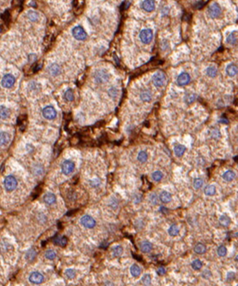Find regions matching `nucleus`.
<instances>
[{
    "label": "nucleus",
    "instance_id": "obj_1",
    "mask_svg": "<svg viewBox=\"0 0 238 286\" xmlns=\"http://www.w3.org/2000/svg\"><path fill=\"white\" fill-rule=\"evenodd\" d=\"M3 184H4L5 189L7 192H12L13 190H15L16 189V187L18 186L17 180L12 175H9V176H6V178L4 179Z\"/></svg>",
    "mask_w": 238,
    "mask_h": 286
},
{
    "label": "nucleus",
    "instance_id": "obj_2",
    "mask_svg": "<svg viewBox=\"0 0 238 286\" xmlns=\"http://www.w3.org/2000/svg\"><path fill=\"white\" fill-rule=\"evenodd\" d=\"M166 75L165 73L162 71H158L156 72L152 77V82L153 84L156 87H162L165 82H166Z\"/></svg>",
    "mask_w": 238,
    "mask_h": 286
},
{
    "label": "nucleus",
    "instance_id": "obj_3",
    "mask_svg": "<svg viewBox=\"0 0 238 286\" xmlns=\"http://www.w3.org/2000/svg\"><path fill=\"white\" fill-rule=\"evenodd\" d=\"M94 79H95L96 82L102 84V83H105L109 81L110 75L106 70H98L94 74Z\"/></svg>",
    "mask_w": 238,
    "mask_h": 286
},
{
    "label": "nucleus",
    "instance_id": "obj_4",
    "mask_svg": "<svg viewBox=\"0 0 238 286\" xmlns=\"http://www.w3.org/2000/svg\"><path fill=\"white\" fill-rule=\"evenodd\" d=\"M72 36L77 41H85L87 38V33L81 26H76L72 29Z\"/></svg>",
    "mask_w": 238,
    "mask_h": 286
},
{
    "label": "nucleus",
    "instance_id": "obj_5",
    "mask_svg": "<svg viewBox=\"0 0 238 286\" xmlns=\"http://www.w3.org/2000/svg\"><path fill=\"white\" fill-rule=\"evenodd\" d=\"M139 38L143 44H149L153 39V32L150 29H143L139 34Z\"/></svg>",
    "mask_w": 238,
    "mask_h": 286
},
{
    "label": "nucleus",
    "instance_id": "obj_6",
    "mask_svg": "<svg viewBox=\"0 0 238 286\" xmlns=\"http://www.w3.org/2000/svg\"><path fill=\"white\" fill-rule=\"evenodd\" d=\"M82 226H84L85 228L88 229H92L94 226H96V221L93 219V218L91 217L90 215H84L81 218L80 220Z\"/></svg>",
    "mask_w": 238,
    "mask_h": 286
},
{
    "label": "nucleus",
    "instance_id": "obj_7",
    "mask_svg": "<svg viewBox=\"0 0 238 286\" xmlns=\"http://www.w3.org/2000/svg\"><path fill=\"white\" fill-rule=\"evenodd\" d=\"M74 168H75V164L72 161L69 160H66L61 164V172L64 175H69V174L73 172Z\"/></svg>",
    "mask_w": 238,
    "mask_h": 286
},
{
    "label": "nucleus",
    "instance_id": "obj_8",
    "mask_svg": "<svg viewBox=\"0 0 238 286\" xmlns=\"http://www.w3.org/2000/svg\"><path fill=\"white\" fill-rule=\"evenodd\" d=\"M57 110L52 106H47L43 110V116L48 120H54L57 117Z\"/></svg>",
    "mask_w": 238,
    "mask_h": 286
},
{
    "label": "nucleus",
    "instance_id": "obj_9",
    "mask_svg": "<svg viewBox=\"0 0 238 286\" xmlns=\"http://www.w3.org/2000/svg\"><path fill=\"white\" fill-rule=\"evenodd\" d=\"M220 13H221V9H220L219 4H217V3H212L208 7V15L212 19H216L217 17H219Z\"/></svg>",
    "mask_w": 238,
    "mask_h": 286
},
{
    "label": "nucleus",
    "instance_id": "obj_10",
    "mask_svg": "<svg viewBox=\"0 0 238 286\" xmlns=\"http://www.w3.org/2000/svg\"><path fill=\"white\" fill-rule=\"evenodd\" d=\"M16 82V78L11 74H6L2 79L1 84L4 88H11Z\"/></svg>",
    "mask_w": 238,
    "mask_h": 286
},
{
    "label": "nucleus",
    "instance_id": "obj_11",
    "mask_svg": "<svg viewBox=\"0 0 238 286\" xmlns=\"http://www.w3.org/2000/svg\"><path fill=\"white\" fill-rule=\"evenodd\" d=\"M29 281L35 285H40L44 281V276L39 272H33L29 277Z\"/></svg>",
    "mask_w": 238,
    "mask_h": 286
},
{
    "label": "nucleus",
    "instance_id": "obj_12",
    "mask_svg": "<svg viewBox=\"0 0 238 286\" xmlns=\"http://www.w3.org/2000/svg\"><path fill=\"white\" fill-rule=\"evenodd\" d=\"M190 81H191V78H190V75L188 74V73H182L177 78V84L178 85H180V86L188 85V83L190 82Z\"/></svg>",
    "mask_w": 238,
    "mask_h": 286
},
{
    "label": "nucleus",
    "instance_id": "obj_13",
    "mask_svg": "<svg viewBox=\"0 0 238 286\" xmlns=\"http://www.w3.org/2000/svg\"><path fill=\"white\" fill-rule=\"evenodd\" d=\"M141 6L144 11H147V12H150L155 9V3L154 0H143L141 4Z\"/></svg>",
    "mask_w": 238,
    "mask_h": 286
},
{
    "label": "nucleus",
    "instance_id": "obj_14",
    "mask_svg": "<svg viewBox=\"0 0 238 286\" xmlns=\"http://www.w3.org/2000/svg\"><path fill=\"white\" fill-rule=\"evenodd\" d=\"M11 140V135L7 132H0V145L5 146Z\"/></svg>",
    "mask_w": 238,
    "mask_h": 286
},
{
    "label": "nucleus",
    "instance_id": "obj_15",
    "mask_svg": "<svg viewBox=\"0 0 238 286\" xmlns=\"http://www.w3.org/2000/svg\"><path fill=\"white\" fill-rule=\"evenodd\" d=\"M139 248H140L141 252H142L143 253H148V252H150L152 250V244H151L150 242L146 240V241H142L140 243Z\"/></svg>",
    "mask_w": 238,
    "mask_h": 286
},
{
    "label": "nucleus",
    "instance_id": "obj_16",
    "mask_svg": "<svg viewBox=\"0 0 238 286\" xmlns=\"http://www.w3.org/2000/svg\"><path fill=\"white\" fill-rule=\"evenodd\" d=\"M57 201V198L52 193H47L44 196V201L47 205L54 204Z\"/></svg>",
    "mask_w": 238,
    "mask_h": 286
},
{
    "label": "nucleus",
    "instance_id": "obj_17",
    "mask_svg": "<svg viewBox=\"0 0 238 286\" xmlns=\"http://www.w3.org/2000/svg\"><path fill=\"white\" fill-rule=\"evenodd\" d=\"M222 177L225 181L230 182V181H232L233 180L235 179L236 173L232 170H228V171H226L225 173H224V174L222 175Z\"/></svg>",
    "mask_w": 238,
    "mask_h": 286
},
{
    "label": "nucleus",
    "instance_id": "obj_18",
    "mask_svg": "<svg viewBox=\"0 0 238 286\" xmlns=\"http://www.w3.org/2000/svg\"><path fill=\"white\" fill-rule=\"evenodd\" d=\"M226 73L230 77H234L237 74V66L235 64H230L226 68Z\"/></svg>",
    "mask_w": 238,
    "mask_h": 286
},
{
    "label": "nucleus",
    "instance_id": "obj_19",
    "mask_svg": "<svg viewBox=\"0 0 238 286\" xmlns=\"http://www.w3.org/2000/svg\"><path fill=\"white\" fill-rule=\"evenodd\" d=\"M48 71L52 76H57L60 73V67L57 64H52L48 67Z\"/></svg>",
    "mask_w": 238,
    "mask_h": 286
},
{
    "label": "nucleus",
    "instance_id": "obj_20",
    "mask_svg": "<svg viewBox=\"0 0 238 286\" xmlns=\"http://www.w3.org/2000/svg\"><path fill=\"white\" fill-rule=\"evenodd\" d=\"M11 112L7 107L0 106V120H6L10 116Z\"/></svg>",
    "mask_w": 238,
    "mask_h": 286
},
{
    "label": "nucleus",
    "instance_id": "obj_21",
    "mask_svg": "<svg viewBox=\"0 0 238 286\" xmlns=\"http://www.w3.org/2000/svg\"><path fill=\"white\" fill-rule=\"evenodd\" d=\"M185 151H186V148H185V146L182 144L176 145L175 148H174V152H175L176 157H181L185 152Z\"/></svg>",
    "mask_w": 238,
    "mask_h": 286
},
{
    "label": "nucleus",
    "instance_id": "obj_22",
    "mask_svg": "<svg viewBox=\"0 0 238 286\" xmlns=\"http://www.w3.org/2000/svg\"><path fill=\"white\" fill-rule=\"evenodd\" d=\"M160 201L163 203H168L171 200V195L166 191H163L159 195Z\"/></svg>",
    "mask_w": 238,
    "mask_h": 286
},
{
    "label": "nucleus",
    "instance_id": "obj_23",
    "mask_svg": "<svg viewBox=\"0 0 238 286\" xmlns=\"http://www.w3.org/2000/svg\"><path fill=\"white\" fill-rule=\"evenodd\" d=\"M130 274L134 277H137L140 276L141 274V268L140 267L137 265V264H133L130 268Z\"/></svg>",
    "mask_w": 238,
    "mask_h": 286
},
{
    "label": "nucleus",
    "instance_id": "obj_24",
    "mask_svg": "<svg viewBox=\"0 0 238 286\" xmlns=\"http://www.w3.org/2000/svg\"><path fill=\"white\" fill-rule=\"evenodd\" d=\"M206 250H207L206 246L204 245V244H203V243H197L196 245L195 246L194 248V252L199 255H202L204 254V253H205V252H206Z\"/></svg>",
    "mask_w": 238,
    "mask_h": 286
},
{
    "label": "nucleus",
    "instance_id": "obj_25",
    "mask_svg": "<svg viewBox=\"0 0 238 286\" xmlns=\"http://www.w3.org/2000/svg\"><path fill=\"white\" fill-rule=\"evenodd\" d=\"M204 192L205 194L207 196H213L216 194V186L213 185H210V186H207L204 189Z\"/></svg>",
    "mask_w": 238,
    "mask_h": 286
},
{
    "label": "nucleus",
    "instance_id": "obj_26",
    "mask_svg": "<svg viewBox=\"0 0 238 286\" xmlns=\"http://www.w3.org/2000/svg\"><path fill=\"white\" fill-rule=\"evenodd\" d=\"M220 224L222 225L223 226H229L231 224V219L229 216H227L225 214H223L220 218Z\"/></svg>",
    "mask_w": 238,
    "mask_h": 286
},
{
    "label": "nucleus",
    "instance_id": "obj_27",
    "mask_svg": "<svg viewBox=\"0 0 238 286\" xmlns=\"http://www.w3.org/2000/svg\"><path fill=\"white\" fill-rule=\"evenodd\" d=\"M227 42L229 44H232V45L237 44V32H233L229 35L228 36V39H227Z\"/></svg>",
    "mask_w": 238,
    "mask_h": 286
},
{
    "label": "nucleus",
    "instance_id": "obj_28",
    "mask_svg": "<svg viewBox=\"0 0 238 286\" xmlns=\"http://www.w3.org/2000/svg\"><path fill=\"white\" fill-rule=\"evenodd\" d=\"M112 251H113V255L114 257H119L123 253V248L120 245L115 246L113 248Z\"/></svg>",
    "mask_w": 238,
    "mask_h": 286
},
{
    "label": "nucleus",
    "instance_id": "obj_29",
    "mask_svg": "<svg viewBox=\"0 0 238 286\" xmlns=\"http://www.w3.org/2000/svg\"><path fill=\"white\" fill-rule=\"evenodd\" d=\"M54 243L57 244V245L62 246V247H64V246L67 244L68 243V239L66 238L65 236H63V237H57L56 239H54Z\"/></svg>",
    "mask_w": 238,
    "mask_h": 286
},
{
    "label": "nucleus",
    "instance_id": "obj_30",
    "mask_svg": "<svg viewBox=\"0 0 238 286\" xmlns=\"http://www.w3.org/2000/svg\"><path fill=\"white\" fill-rule=\"evenodd\" d=\"M178 227L177 226V225L176 224H173L171 226H170L169 229H168V234H169L171 236H176L178 235Z\"/></svg>",
    "mask_w": 238,
    "mask_h": 286
},
{
    "label": "nucleus",
    "instance_id": "obj_31",
    "mask_svg": "<svg viewBox=\"0 0 238 286\" xmlns=\"http://www.w3.org/2000/svg\"><path fill=\"white\" fill-rule=\"evenodd\" d=\"M137 159H138V160L139 161V162H141V163H145L148 159L147 153L145 151H141L139 153H138Z\"/></svg>",
    "mask_w": 238,
    "mask_h": 286
},
{
    "label": "nucleus",
    "instance_id": "obj_32",
    "mask_svg": "<svg viewBox=\"0 0 238 286\" xmlns=\"http://www.w3.org/2000/svg\"><path fill=\"white\" fill-rule=\"evenodd\" d=\"M140 97L141 99L143 102H150L151 99H152V96H151V94H150L149 91H143L140 95Z\"/></svg>",
    "mask_w": 238,
    "mask_h": 286
},
{
    "label": "nucleus",
    "instance_id": "obj_33",
    "mask_svg": "<svg viewBox=\"0 0 238 286\" xmlns=\"http://www.w3.org/2000/svg\"><path fill=\"white\" fill-rule=\"evenodd\" d=\"M191 265L194 270H200L203 266V263L200 260H195L191 262Z\"/></svg>",
    "mask_w": 238,
    "mask_h": 286
},
{
    "label": "nucleus",
    "instance_id": "obj_34",
    "mask_svg": "<svg viewBox=\"0 0 238 286\" xmlns=\"http://www.w3.org/2000/svg\"><path fill=\"white\" fill-rule=\"evenodd\" d=\"M207 74L209 77H211V78L216 77V74H217V69H216V67H214V66H209L207 69Z\"/></svg>",
    "mask_w": 238,
    "mask_h": 286
},
{
    "label": "nucleus",
    "instance_id": "obj_35",
    "mask_svg": "<svg viewBox=\"0 0 238 286\" xmlns=\"http://www.w3.org/2000/svg\"><path fill=\"white\" fill-rule=\"evenodd\" d=\"M28 19H30L31 21L35 22V21H36V20L38 19V18H39V15H38L37 12H35V11H29L28 12Z\"/></svg>",
    "mask_w": 238,
    "mask_h": 286
},
{
    "label": "nucleus",
    "instance_id": "obj_36",
    "mask_svg": "<svg viewBox=\"0 0 238 286\" xmlns=\"http://www.w3.org/2000/svg\"><path fill=\"white\" fill-rule=\"evenodd\" d=\"M163 174L161 171H155V172H154L152 173V178L155 181H161L162 178H163Z\"/></svg>",
    "mask_w": 238,
    "mask_h": 286
},
{
    "label": "nucleus",
    "instance_id": "obj_37",
    "mask_svg": "<svg viewBox=\"0 0 238 286\" xmlns=\"http://www.w3.org/2000/svg\"><path fill=\"white\" fill-rule=\"evenodd\" d=\"M64 98L66 100L69 101V102H71L74 99V95H73V92L71 89H69L68 90H66L65 93H64Z\"/></svg>",
    "mask_w": 238,
    "mask_h": 286
},
{
    "label": "nucleus",
    "instance_id": "obj_38",
    "mask_svg": "<svg viewBox=\"0 0 238 286\" xmlns=\"http://www.w3.org/2000/svg\"><path fill=\"white\" fill-rule=\"evenodd\" d=\"M204 185V181H203V179H201L200 177L198 178H195L194 180V182H193V186L195 189H200L201 187L203 186Z\"/></svg>",
    "mask_w": 238,
    "mask_h": 286
},
{
    "label": "nucleus",
    "instance_id": "obj_39",
    "mask_svg": "<svg viewBox=\"0 0 238 286\" xmlns=\"http://www.w3.org/2000/svg\"><path fill=\"white\" fill-rule=\"evenodd\" d=\"M142 282L145 285H150L151 284V276L150 274H145L143 277H142Z\"/></svg>",
    "mask_w": 238,
    "mask_h": 286
},
{
    "label": "nucleus",
    "instance_id": "obj_40",
    "mask_svg": "<svg viewBox=\"0 0 238 286\" xmlns=\"http://www.w3.org/2000/svg\"><path fill=\"white\" fill-rule=\"evenodd\" d=\"M195 97H196V95H194V94H188L184 97L185 102L188 104L191 103L195 100Z\"/></svg>",
    "mask_w": 238,
    "mask_h": 286
},
{
    "label": "nucleus",
    "instance_id": "obj_41",
    "mask_svg": "<svg viewBox=\"0 0 238 286\" xmlns=\"http://www.w3.org/2000/svg\"><path fill=\"white\" fill-rule=\"evenodd\" d=\"M217 254H218V255L220 256V257H224V256H225L226 255H227V248H226L225 246L224 245L220 246L219 248H218V249H217Z\"/></svg>",
    "mask_w": 238,
    "mask_h": 286
},
{
    "label": "nucleus",
    "instance_id": "obj_42",
    "mask_svg": "<svg viewBox=\"0 0 238 286\" xmlns=\"http://www.w3.org/2000/svg\"><path fill=\"white\" fill-rule=\"evenodd\" d=\"M56 256H57V254L52 250H47V252H45V257L47 258V260H52L56 258Z\"/></svg>",
    "mask_w": 238,
    "mask_h": 286
},
{
    "label": "nucleus",
    "instance_id": "obj_43",
    "mask_svg": "<svg viewBox=\"0 0 238 286\" xmlns=\"http://www.w3.org/2000/svg\"><path fill=\"white\" fill-rule=\"evenodd\" d=\"M35 255H36V252H35L34 250H30V251L28 252L27 255H26V259L28 260L31 261L34 260V258L35 257Z\"/></svg>",
    "mask_w": 238,
    "mask_h": 286
},
{
    "label": "nucleus",
    "instance_id": "obj_44",
    "mask_svg": "<svg viewBox=\"0 0 238 286\" xmlns=\"http://www.w3.org/2000/svg\"><path fill=\"white\" fill-rule=\"evenodd\" d=\"M65 276L69 279H73L76 277V272L73 269H67L65 271Z\"/></svg>",
    "mask_w": 238,
    "mask_h": 286
},
{
    "label": "nucleus",
    "instance_id": "obj_45",
    "mask_svg": "<svg viewBox=\"0 0 238 286\" xmlns=\"http://www.w3.org/2000/svg\"><path fill=\"white\" fill-rule=\"evenodd\" d=\"M89 184L92 187H97L101 184V180L98 178H94V179L91 180L89 181Z\"/></svg>",
    "mask_w": 238,
    "mask_h": 286
},
{
    "label": "nucleus",
    "instance_id": "obj_46",
    "mask_svg": "<svg viewBox=\"0 0 238 286\" xmlns=\"http://www.w3.org/2000/svg\"><path fill=\"white\" fill-rule=\"evenodd\" d=\"M235 278H236L235 272H229L227 273V281H229V282L233 281V280H235Z\"/></svg>",
    "mask_w": 238,
    "mask_h": 286
},
{
    "label": "nucleus",
    "instance_id": "obj_47",
    "mask_svg": "<svg viewBox=\"0 0 238 286\" xmlns=\"http://www.w3.org/2000/svg\"><path fill=\"white\" fill-rule=\"evenodd\" d=\"M212 276V274L211 272V271L209 270H204L202 273V277L205 279V280H208L209 278H211Z\"/></svg>",
    "mask_w": 238,
    "mask_h": 286
},
{
    "label": "nucleus",
    "instance_id": "obj_48",
    "mask_svg": "<svg viewBox=\"0 0 238 286\" xmlns=\"http://www.w3.org/2000/svg\"><path fill=\"white\" fill-rule=\"evenodd\" d=\"M109 95H110V97H116L117 95H118V90H117L115 87H112V88H110V90H109Z\"/></svg>",
    "mask_w": 238,
    "mask_h": 286
},
{
    "label": "nucleus",
    "instance_id": "obj_49",
    "mask_svg": "<svg viewBox=\"0 0 238 286\" xmlns=\"http://www.w3.org/2000/svg\"><path fill=\"white\" fill-rule=\"evenodd\" d=\"M157 200H158V198H157V196L154 194L150 195V201H151L153 204H156Z\"/></svg>",
    "mask_w": 238,
    "mask_h": 286
},
{
    "label": "nucleus",
    "instance_id": "obj_50",
    "mask_svg": "<svg viewBox=\"0 0 238 286\" xmlns=\"http://www.w3.org/2000/svg\"><path fill=\"white\" fill-rule=\"evenodd\" d=\"M157 273L159 274V276H163V275H164V274L166 273V270H165V268H164L161 267V268H159L158 270H157Z\"/></svg>",
    "mask_w": 238,
    "mask_h": 286
},
{
    "label": "nucleus",
    "instance_id": "obj_51",
    "mask_svg": "<svg viewBox=\"0 0 238 286\" xmlns=\"http://www.w3.org/2000/svg\"><path fill=\"white\" fill-rule=\"evenodd\" d=\"M28 58H29V61H30L31 63V62L33 63L35 60H36V55H35V54H31V55L29 56Z\"/></svg>",
    "mask_w": 238,
    "mask_h": 286
},
{
    "label": "nucleus",
    "instance_id": "obj_52",
    "mask_svg": "<svg viewBox=\"0 0 238 286\" xmlns=\"http://www.w3.org/2000/svg\"><path fill=\"white\" fill-rule=\"evenodd\" d=\"M41 68H42V65H39L38 64H37V65H35V69H34V72H36L37 70H39V69H40Z\"/></svg>",
    "mask_w": 238,
    "mask_h": 286
},
{
    "label": "nucleus",
    "instance_id": "obj_53",
    "mask_svg": "<svg viewBox=\"0 0 238 286\" xmlns=\"http://www.w3.org/2000/svg\"><path fill=\"white\" fill-rule=\"evenodd\" d=\"M220 122H223V123H228V120H225V119H221Z\"/></svg>",
    "mask_w": 238,
    "mask_h": 286
},
{
    "label": "nucleus",
    "instance_id": "obj_54",
    "mask_svg": "<svg viewBox=\"0 0 238 286\" xmlns=\"http://www.w3.org/2000/svg\"><path fill=\"white\" fill-rule=\"evenodd\" d=\"M2 32V28H0V32Z\"/></svg>",
    "mask_w": 238,
    "mask_h": 286
}]
</instances>
